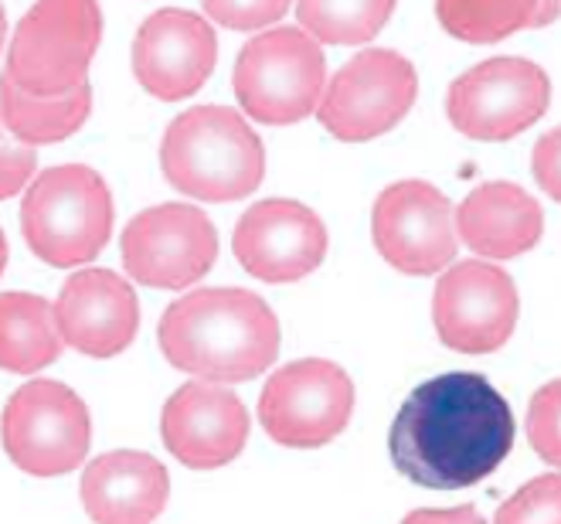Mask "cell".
Wrapping results in <instances>:
<instances>
[{"label":"cell","mask_w":561,"mask_h":524,"mask_svg":"<svg viewBox=\"0 0 561 524\" xmlns=\"http://www.w3.org/2000/svg\"><path fill=\"white\" fill-rule=\"evenodd\" d=\"M514 446L507 399L483 375L449 372L422 381L388 433L391 464L425 490H467L497 470Z\"/></svg>","instance_id":"obj_1"},{"label":"cell","mask_w":561,"mask_h":524,"mask_svg":"<svg viewBox=\"0 0 561 524\" xmlns=\"http://www.w3.org/2000/svg\"><path fill=\"white\" fill-rule=\"evenodd\" d=\"M157 341L178 372L232 385L273 368L283 331L273 307L252 289L208 286L163 310Z\"/></svg>","instance_id":"obj_2"},{"label":"cell","mask_w":561,"mask_h":524,"mask_svg":"<svg viewBox=\"0 0 561 524\" xmlns=\"http://www.w3.org/2000/svg\"><path fill=\"white\" fill-rule=\"evenodd\" d=\"M168 184L197 202H242L266 178V150L239 110L197 106L181 113L160 144Z\"/></svg>","instance_id":"obj_3"},{"label":"cell","mask_w":561,"mask_h":524,"mask_svg":"<svg viewBox=\"0 0 561 524\" xmlns=\"http://www.w3.org/2000/svg\"><path fill=\"white\" fill-rule=\"evenodd\" d=\"M27 249L55 270L85 266L113 236V194L85 163L42 171L21 202Z\"/></svg>","instance_id":"obj_4"},{"label":"cell","mask_w":561,"mask_h":524,"mask_svg":"<svg viewBox=\"0 0 561 524\" xmlns=\"http://www.w3.org/2000/svg\"><path fill=\"white\" fill-rule=\"evenodd\" d=\"M236 100L266 126H289L317 113L327 86V58L304 27H270L236 58Z\"/></svg>","instance_id":"obj_5"},{"label":"cell","mask_w":561,"mask_h":524,"mask_svg":"<svg viewBox=\"0 0 561 524\" xmlns=\"http://www.w3.org/2000/svg\"><path fill=\"white\" fill-rule=\"evenodd\" d=\"M103 42V11L95 0H38L11 38L4 72L35 95H58L85 82Z\"/></svg>","instance_id":"obj_6"},{"label":"cell","mask_w":561,"mask_h":524,"mask_svg":"<svg viewBox=\"0 0 561 524\" xmlns=\"http://www.w3.org/2000/svg\"><path fill=\"white\" fill-rule=\"evenodd\" d=\"M415 100V65L391 48H365L323 86L317 119L330 137L344 144H368L399 126Z\"/></svg>","instance_id":"obj_7"},{"label":"cell","mask_w":561,"mask_h":524,"mask_svg":"<svg viewBox=\"0 0 561 524\" xmlns=\"http://www.w3.org/2000/svg\"><path fill=\"white\" fill-rule=\"evenodd\" d=\"M551 106V79L531 58H486L446 92V116L456 134L480 144H504L535 126Z\"/></svg>","instance_id":"obj_8"},{"label":"cell","mask_w":561,"mask_h":524,"mask_svg":"<svg viewBox=\"0 0 561 524\" xmlns=\"http://www.w3.org/2000/svg\"><path fill=\"white\" fill-rule=\"evenodd\" d=\"M0 443L18 470L31 477H61L85 464L92 419L69 385L38 378L21 385L4 406Z\"/></svg>","instance_id":"obj_9"},{"label":"cell","mask_w":561,"mask_h":524,"mask_svg":"<svg viewBox=\"0 0 561 524\" xmlns=\"http://www.w3.org/2000/svg\"><path fill=\"white\" fill-rule=\"evenodd\" d=\"M354 412L351 375L327 357H300L279 368L259 399V422L279 446L317 449L334 443Z\"/></svg>","instance_id":"obj_10"},{"label":"cell","mask_w":561,"mask_h":524,"mask_svg":"<svg viewBox=\"0 0 561 524\" xmlns=\"http://www.w3.org/2000/svg\"><path fill=\"white\" fill-rule=\"evenodd\" d=\"M371 242L391 270L436 276L459 249L453 202L428 181L388 184L371 208Z\"/></svg>","instance_id":"obj_11"},{"label":"cell","mask_w":561,"mask_h":524,"mask_svg":"<svg viewBox=\"0 0 561 524\" xmlns=\"http://www.w3.org/2000/svg\"><path fill=\"white\" fill-rule=\"evenodd\" d=\"M123 270L153 289H184L208 276L218 259V232L194 205H157L123 228Z\"/></svg>","instance_id":"obj_12"},{"label":"cell","mask_w":561,"mask_h":524,"mask_svg":"<svg viewBox=\"0 0 561 524\" xmlns=\"http://www.w3.org/2000/svg\"><path fill=\"white\" fill-rule=\"evenodd\" d=\"M520 300L514 280L490 262H456L436 283L433 323L436 338L456 354L501 351L517 327Z\"/></svg>","instance_id":"obj_13"},{"label":"cell","mask_w":561,"mask_h":524,"mask_svg":"<svg viewBox=\"0 0 561 524\" xmlns=\"http://www.w3.org/2000/svg\"><path fill=\"white\" fill-rule=\"evenodd\" d=\"M232 252L262 283H296L323 262L327 225L304 202L266 198L239 218Z\"/></svg>","instance_id":"obj_14"},{"label":"cell","mask_w":561,"mask_h":524,"mask_svg":"<svg viewBox=\"0 0 561 524\" xmlns=\"http://www.w3.org/2000/svg\"><path fill=\"white\" fill-rule=\"evenodd\" d=\"M160 436L187 470H218L245 449L249 412L228 385L187 381L163 406Z\"/></svg>","instance_id":"obj_15"},{"label":"cell","mask_w":561,"mask_h":524,"mask_svg":"<svg viewBox=\"0 0 561 524\" xmlns=\"http://www.w3.org/2000/svg\"><path fill=\"white\" fill-rule=\"evenodd\" d=\"M129 58H134L137 82L153 100L178 103L211 79L218 61V38L202 14L163 8L140 24Z\"/></svg>","instance_id":"obj_16"},{"label":"cell","mask_w":561,"mask_h":524,"mask_svg":"<svg viewBox=\"0 0 561 524\" xmlns=\"http://www.w3.org/2000/svg\"><path fill=\"white\" fill-rule=\"evenodd\" d=\"M61 344L85 357H116L137 338V293L113 270H79L55 300Z\"/></svg>","instance_id":"obj_17"},{"label":"cell","mask_w":561,"mask_h":524,"mask_svg":"<svg viewBox=\"0 0 561 524\" xmlns=\"http://www.w3.org/2000/svg\"><path fill=\"white\" fill-rule=\"evenodd\" d=\"M82 508L99 524H150L171 498L168 467L150 453H103L82 470Z\"/></svg>","instance_id":"obj_18"},{"label":"cell","mask_w":561,"mask_h":524,"mask_svg":"<svg viewBox=\"0 0 561 524\" xmlns=\"http://www.w3.org/2000/svg\"><path fill=\"white\" fill-rule=\"evenodd\" d=\"M456 236L483 259H517L545 236V212L524 187L486 181L456 208Z\"/></svg>","instance_id":"obj_19"},{"label":"cell","mask_w":561,"mask_h":524,"mask_svg":"<svg viewBox=\"0 0 561 524\" xmlns=\"http://www.w3.org/2000/svg\"><path fill=\"white\" fill-rule=\"evenodd\" d=\"M89 113H92L89 82H79L76 89L58 95H35L24 92L8 72L0 76V116H4L11 134L31 147L76 137L85 126Z\"/></svg>","instance_id":"obj_20"},{"label":"cell","mask_w":561,"mask_h":524,"mask_svg":"<svg viewBox=\"0 0 561 524\" xmlns=\"http://www.w3.org/2000/svg\"><path fill=\"white\" fill-rule=\"evenodd\" d=\"M61 334L55 307L35 293H0V368L35 375L58 362Z\"/></svg>","instance_id":"obj_21"},{"label":"cell","mask_w":561,"mask_h":524,"mask_svg":"<svg viewBox=\"0 0 561 524\" xmlns=\"http://www.w3.org/2000/svg\"><path fill=\"white\" fill-rule=\"evenodd\" d=\"M399 0H296V18L320 45H368L391 21Z\"/></svg>","instance_id":"obj_22"},{"label":"cell","mask_w":561,"mask_h":524,"mask_svg":"<svg viewBox=\"0 0 561 524\" xmlns=\"http://www.w3.org/2000/svg\"><path fill=\"white\" fill-rule=\"evenodd\" d=\"M436 18L456 42L493 45L535 27L538 0H436Z\"/></svg>","instance_id":"obj_23"},{"label":"cell","mask_w":561,"mask_h":524,"mask_svg":"<svg viewBox=\"0 0 561 524\" xmlns=\"http://www.w3.org/2000/svg\"><path fill=\"white\" fill-rule=\"evenodd\" d=\"M497 524H538L554 521L561 524V474H541L527 480L511 501H504L493 514Z\"/></svg>","instance_id":"obj_24"},{"label":"cell","mask_w":561,"mask_h":524,"mask_svg":"<svg viewBox=\"0 0 561 524\" xmlns=\"http://www.w3.org/2000/svg\"><path fill=\"white\" fill-rule=\"evenodd\" d=\"M527 443L545 464L561 470V378L541 385L527 406Z\"/></svg>","instance_id":"obj_25"},{"label":"cell","mask_w":561,"mask_h":524,"mask_svg":"<svg viewBox=\"0 0 561 524\" xmlns=\"http://www.w3.org/2000/svg\"><path fill=\"white\" fill-rule=\"evenodd\" d=\"M205 14L232 31H255L283 21L289 0H202Z\"/></svg>","instance_id":"obj_26"},{"label":"cell","mask_w":561,"mask_h":524,"mask_svg":"<svg viewBox=\"0 0 561 524\" xmlns=\"http://www.w3.org/2000/svg\"><path fill=\"white\" fill-rule=\"evenodd\" d=\"M38 171V153L31 144L18 140L4 116H0V202L11 198V194L24 191Z\"/></svg>","instance_id":"obj_27"},{"label":"cell","mask_w":561,"mask_h":524,"mask_svg":"<svg viewBox=\"0 0 561 524\" xmlns=\"http://www.w3.org/2000/svg\"><path fill=\"white\" fill-rule=\"evenodd\" d=\"M531 171H535L538 187L548 194L551 202L561 205V126H554L545 137H538L535 153H531Z\"/></svg>","instance_id":"obj_28"},{"label":"cell","mask_w":561,"mask_h":524,"mask_svg":"<svg viewBox=\"0 0 561 524\" xmlns=\"http://www.w3.org/2000/svg\"><path fill=\"white\" fill-rule=\"evenodd\" d=\"M456 521H463V524H480V511L463 504V508H449V511H433V508H419V511H409L405 514V524H456Z\"/></svg>","instance_id":"obj_29"},{"label":"cell","mask_w":561,"mask_h":524,"mask_svg":"<svg viewBox=\"0 0 561 524\" xmlns=\"http://www.w3.org/2000/svg\"><path fill=\"white\" fill-rule=\"evenodd\" d=\"M561 18V0H538V21L535 27H548Z\"/></svg>","instance_id":"obj_30"},{"label":"cell","mask_w":561,"mask_h":524,"mask_svg":"<svg viewBox=\"0 0 561 524\" xmlns=\"http://www.w3.org/2000/svg\"><path fill=\"white\" fill-rule=\"evenodd\" d=\"M4 266H8V239L0 232V276H4Z\"/></svg>","instance_id":"obj_31"},{"label":"cell","mask_w":561,"mask_h":524,"mask_svg":"<svg viewBox=\"0 0 561 524\" xmlns=\"http://www.w3.org/2000/svg\"><path fill=\"white\" fill-rule=\"evenodd\" d=\"M4 38H8V14H4V4H0V48H4Z\"/></svg>","instance_id":"obj_32"}]
</instances>
